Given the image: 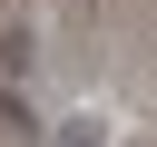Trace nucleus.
Instances as JSON below:
<instances>
[{
    "label": "nucleus",
    "instance_id": "nucleus-1",
    "mask_svg": "<svg viewBox=\"0 0 157 147\" xmlns=\"http://www.w3.org/2000/svg\"><path fill=\"white\" fill-rule=\"evenodd\" d=\"M59 147H108V137H98V118H59Z\"/></svg>",
    "mask_w": 157,
    "mask_h": 147
}]
</instances>
